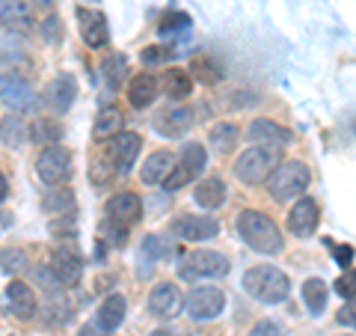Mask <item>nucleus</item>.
<instances>
[{
  "label": "nucleus",
  "instance_id": "c85d7f7f",
  "mask_svg": "<svg viewBox=\"0 0 356 336\" xmlns=\"http://www.w3.org/2000/svg\"><path fill=\"white\" fill-rule=\"evenodd\" d=\"M122 122H125V116H122V110L119 107H104L102 114H98L95 119V140H107V137H116V134L122 131Z\"/></svg>",
  "mask_w": 356,
  "mask_h": 336
},
{
  "label": "nucleus",
  "instance_id": "c03bdc74",
  "mask_svg": "<svg viewBox=\"0 0 356 336\" xmlns=\"http://www.w3.org/2000/svg\"><path fill=\"white\" fill-rule=\"evenodd\" d=\"M339 321H341V324H348V328H353V304H350V300H348V307H341Z\"/></svg>",
  "mask_w": 356,
  "mask_h": 336
},
{
  "label": "nucleus",
  "instance_id": "a19ab883",
  "mask_svg": "<svg viewBox=\"0 0 356 336\" xmlns=\"http://www.w3.org/2000/svg\"><path fill=\"white\" fill-rule=\"evenodd\" d=\"M250 336H282V328L276 321H270V319H264V321H259L255 328L250 330Z\"/></svg>",
  "mask_w": 356,
  "mask_h": 336
},
{
  "label": "nucleus",
  "instance_id": "6ab92c4d",
  "mask_svg": "<svg viewBox=\"0 0 356 336\" xmlns=\"http://www.w3.org/2000/svg\"><path fill=\"white\" fill-rule=\"evenodd\" d=\"M158 77L154 75H137V77H131V84H128V105L131 107H149L154 98H158Z\"/></svg>",
  "mask_w": 356,
  "mask_h": 336
},
{
  "label": "nucleus",
  "instance_id": "f8f14e48",
  "mask_svg": "<svg viewBox=\"0 0 356 336\" xmlns=\"http://www.w3.org/2000/svg\"><path fill=\"white\" fill-rule=\"evenodd\" d=\"M181 307H184V298H181V289H178L175 283H158L152 289L149 310L158 319H172V316L181 312Z\"/></svg>",
  "mask_w": 356,
  "mask_h": 336
},
{
  "label": "nucleus",
  "instance_id": "473e14b6",
  "mask_svg": "<svg viewBox=\"0 0 356 336\" xmlns=\"http://www.w3.org/2000/svg\"><path fill=\"white\" fill-rule=\"evenodd\" d=\"M191 77H196V81H202V84H217L220 77H222V69L217 63H211L208 57H196L191 63V72H187Z\"/></svg>",
  "mask_w": 356,
  "mask_h": 336
},
{
  "label": "nucleus",
  "instance_id": "e433bc0d",
  "mask_svg": "<svg viewBox=\"0 0 356 336\" xmlns=\"http://www.w3.org/2000/svg\"><path fill=\"white\" fill-rule=\"evenodd\" d=\"M42 36L48 39L51 45H57L63 39V21L57 15H48V18H44V24H42Z\"/></svg>",
  "mask_w": 356,
  "mask_h": 336
},
{
  "label": "nucleus",
  "instance_id": "393cba45",
  "mask_svg": "<svg viewBox=\"0 0 356 336\" xmlns=\"http://www.w3.org/2000/svg\"><path fill=\"white\" fill-rule=\"evenodd\" d=\"M158 89H163L170 98H187L193 89V77L181 69H170V72H163V77L158 81Z\"/></svg>",
  "mask_w": 356,
  "mask_h": 336
},
{
  "label": "nucleus",
  "instance_id": "79ce46f5",
  "mask_svg": "<svg viewBox=\"0 0 356 336\" xmlns=\"http://www.w3.org/2000/svg\"><path fill=\"white\" fill-rule=\"evenodd\" d=\"M332 253H336V262L341 268H350L353 265V247H348V244H344V247H332Z\"/></svg>",
  "mask_w": 356,
  "mask_h": 336
},
{
  "label": "nucleus",
  "instance_id": "20e7f679",
  "mask_svg": "<svg viewBox=\"0 0 356 336\" xmlns=\"http://www.w3.org/2000/svg\"><path fill=\"white\" fill-rule=\"evenodd\" d=\"M0 102L15 114H33L39 107L36 89L30 86L27 77H21L18 72H3L0 75Z\"/></svg>",
  "mask_w": 356,
  "mask_h": 336
},
{
  "label": "nucleus",
  "instance_id": "0eeeda50",
  "mask_svg": "<svg viewBox=\"0 0 356 336\" xmlns=\"http://www.w3.org/2000/svg\"><path fill=\"white\" fill-rule=\"evenodd\" d=\"M184 310L193 321H211L226 310V295L217 286H199L184 300Z\"/></svg>",
  "mask_w": 356,
  "mask_h": 336
},
{
  "label": "nucleus",
  "instance_id": "4c0bfd02",
  "mask_svg": "<svg viewBox=\"0 0 356 336\" xmlns=\"http://www.w3.org/2000/svg\"><path fill=\"white\" fill-rule=\"evenodd\" d=\"M170 57H172V51L161 48V45H149V48H143V54H140V60L146 63V66H158V63L170 60Z\"/></svg>",
  "mask_w": 356,
  "mask_h": 336
},
{
  "label": "nucleus",
  "instance_id": "ea45409f",
  "mask_svg": "<svg viewBox=\"0 0 356 336\" xmlns=\"http://www.w3.org/2000/svg\"><path fill=\"white\" fill-rule=\"evenodd\" d=\"M187 182H193V178L187 176V173L181 170V167H172V173L163 178V188H166V190H178V188H184Z\"/></svg>",
  "mask_w": 356,
  "mask_h": 336
},
{
  "label": "nucleus",
  "instance_id": "1a4fd4ad",
  "mask_svg": "<svg viewBox=\"0 0 356 336\" xmlns=\"http://www.w3.org/2000/svg\"><path fill=\"white\" fill-rule=\"evenodd\" d=\"M250 140L255 143L259 149H267V152H280L291 143V131L276 125L273 119H255L250 125Z\"/></svg>",
  "mask_w": 356,
  "mask_h": 336
},
{
  "label": "nucleus",
  "instance_id": "7c9ffc66",
  "mask_svg": "<svg viewBox=\"0 0 356 336\" xmlns=\"http://www.w3.org/2000/svg\"><path fill=\"white\" fill-rule=\"evenodd\" d=\"M208 143H211V146H214L220 155L232 152V149H235V143H238V125H235V122H217V125L211 128Z\"/></svg>",
  "mask_w": 356,
  "mask_h": 336
},
{
  "label": "nucleus",
  "instance_id": "b1692460",
  "mask_svg": "<svg viewBox=\"0 0 356 336\" xmlns=\"http://www.w3.org/2000/svg\"><path fill=\"white\" fill-rule=\"evenodd\" d=\"M27 137L36 143V146H57V143L63 140V125L57 119H51V116H39L30 125Z\"/></svg>",
  "mask_w": 356,
  "mask_h": 336
},
{
  "label": "nucleus",
  "instance_id": "6e6552de",
  "mask_svg": "<svg viewBox=\"0 0 356 336\" xmlns=\"http://www.w3.org/2000/svg\"><path fill=\"white\" fill-rule=\"evenodd\" d=\"M184 277H226L229 274V259L217 250H193L191 256L184 259L181 268Z\"/></svg>",
  "mask_w": 356,
  "mask_h": 336
},
{
  "label": "nucleus",
  "instance_id": "09e8293b",
  "mask_svg": "<svg viewBox=\"0 0 356 336\" xmlns=\"http://www.w3.org/2000/svg\"><path fill=\"white\" fill-rule=\"evenodd\" d=\"M33 3H36V6H44V9H48V6H54V0H33Z\"/></svg>",
  "mask_w": 356,
  "mask_h": 336
},
{
  "label": "nucleus",
  "instance_id": "f3484780",
  "mask_svg": "<svg viewBox=\"0 0 356 336\" xmlns=\"http://www.w3.org/2000/svg\"><path fill=\"white\" fill-rule=\"evenodd\" d=\"M77 18H81V36L89 48H104L107 39H110L107 18L102 13H95V9H81Z\"/></svg>",
  "mask_w": 356,
  "mask_h": 336
},
{
  "label": "nucleus",
  "instance_id": "58836bf2",
  "mask_svg": "<svg viewBox=\"0 0 356 336\" xmlns=\"http://www.w3.org/2000/svg\"><path fill=\"white\" fill-rule=\"evenodd\" d=\"M0 262H3L6 271H21V268L27 265V259H24V253L21 250H3L0 253Z\"/></svg>",
  "mask_w": 356,
  "mask_h": 336
},
{
  "label": "nucleus",
  "instance_id": "ddd939ff",
  "mask_svg": "<svg viewBox=\"0 0 356 336\" xmlns=\"http://www.w3.org/2000/svg\"><path fill=\"white\" fill-rule=\"evenodd\" d=\"M172 232L181 241H208L220 232V223L214 217H199V215H181L172 223Z\"/></svg>",
  "mask_w": 356,
  "mask_h": 336
},
{
  "label": "nucleus",
  "instance_id": "72a5a7b5",
  "mask_svg": "<svg viewBox=\"0 0 356 336\" xmlns=\"http://www.w3.org/2000/svg\"><path fill=\"white\" fill-rule=\"evenodd\" d=\"M30 13V6L24 0H0V24H18V21H24Z\"/></svg>",
  "mask_w": 356,
  "mask_h": 336
},
{
  "label": "nucleus",
  "instance_id": "c9c22d12",
  "mask_svg": "<svg viewBox=\"0 0 356 336\" xmlns=\"http://www.w3.org/2000/svg\"><path fill=\"white\" fill-rule=\"evenodd\" d=\"M102 235H107V241H113V247H125L128 229L119 227V223H113V220H104L102 223Z\"/></svg>",
  "mask_w": 356,
  "mask_h": 336
},
{
  "label": "nucleus",
  "instance_id": "c756f323",
  "mask_svg": "<svg viewBox=\"0 0 356 336\" xmlns=\"http://www.w3.org/2000/svg\"><path fill=\"white\" fill-rule=\"evenodd\" d=\"M0 143L9 149H21L27 143V125L18 116H6L0 122Z\"/></svg>",
  "mask_w": 356,
  "mask_h": 336
},
{
  "label": "nucleus",
  "instance_id": "a211bd4d",
  "mask_svg": "<svg viewBox=\"0 0 356 336\" xmlns=\"http://www.w3.org/2000/svg\"><path fill=\"white\" fill-rule=\"evenodd\" d=\"M51 274H54V280H57L60 286H74L77 280H81V259H77L74 253H69V250H57L51 256Z\"/></svg>",
  "mask_w": 356,
  "mask_h": 336
},
{
  "label": "nucleus",
  "instance_id": "9d476101",
  "mask_svg": "<svg viewBox=\"0 0 356 336\" xmlns=\"http://www.w3.org/2000/svg\"><path fill=\"white\" fill-rule=\"evenodd\" d=\"M107 220H113L119 223V227H137L140 217H143V203H140V197L137 194H131V190H122V194L116 197H110V203H107Z\"/></svg>",
  "mask_w": 356,
  "mask_h": 336
},
{
  "label": "nucleus",
  "instance_id": "f704fd0d",
  "mask_svg": "<svg viewBox=\"0 0 356 336\" xmlns=\"http://www.w3.org/2000/svg\"><path fill=\"white\" fill-rule=\"evenodd\" d=\"M191 27V15L187 13H166L163 18H161V33H178V30H187Z\"/></svg>",
  "mask_w": 356,
  "mask_h": 336
},
{
  "label": "nucleus",
  "instance_id": "bb28decb",
  "mask_svg": "<svg viewBox=\"0 0 356 336\" xmlns=\"http://www.w3.org/2000/svg\"><path fill=\"white\" fill-rule=\"evenodd\" d=\"M42 208L48 211V215H54V217H69V215H74V194L69 188L51 190V194H44Z\"/></svg>",
  "mask_w": 356,
  "mask_h": 336
},
{
  "label": "nucleus",
  "instance_id": "aec40b11",
  "mask_svg": "<svg viewBox=\"0 0 356 336\" xmlns=\"http://www.w3.org/2000/svg\"><path fill=\"white\" fill-rule=\"evenodd\" d=\"M226 197H229V188L217 176L202 178V182L196 185V194H193L196 206H202V208H220L222 203H226Z\"/></svg>",
  "mask_w": 356,
  "mask_h": 336
},
{
  "label": "nucleus",
  "instance_id": "de8ad7c7",
  "mask_svg": "<svg viewBox=\"0 0 356 336\" xmlns=\"http://www.w3.org/2000/svg\"><path fill=\"white\" fill-rule=\"evenodd\" d=\"M149 336H178V333H172V330H166V328H161V330H152Z\"/></svg>",
  "mask_w": 356,
  "mask_h": 336
},
{
  "label": "nucleus",
  "instance_id": "a18cd8bd",
  "mask_svg": "<svg viewBox=\"0 0 356 336\" xmlns=\"http://www.w3.org/2000/svg\"><path fill=\"white\" fill-rule=\"evenodd\" d=\"M81 336H110V333H107V330H102V328H98V324L92 321V324H86Z\"/></svg>",
  "mask_w": 356,
  "mask_h": 336
},
{
  "label": "nucleus",
  "instance_id": "9b49d317",
  "mask_svg": "<svg viewBox=\"0 0 356 336\" xmlns=\"http://www.w3.org/2000/svg\"><path fill=\"white\" fill-rule=\"evenodd\" d=\"M318 220H321V211L312 197H300L294 208L288 211V229H291L297 238H309V235L318 229Z\"/></svg>",
  "mask_w": 356,
  "mask_h": 336
},
{
  "label": "nucleus",
  "instance_id": "a878e982",
  "mask_svg": "<svg viewBox=\"0 0 356 336\" xmlns=\"http://www.w3.org/2000/svg\"><path fill=\"white\" fill-rule=\"evenodd\" d=\"M102 77H104V86L110 93H116L128 77V60L122 57V54H107V60L102 63Z\"/></svg>",
  "mask_w": 356,
  "mask_h": 336
},
{
  "label": "nucleus",
  "instance_id": "cd10ccee",
  "mask_svg": "<svg viewBox=\"0 0 356 336\" xmlns=\"http://www.w3.org/2000/svg\"><path fill=\"white\" fill-rule=\"evenodd\" d=\"M205 164H208V152H205V146L202 143H187V146L181 149V158H178V167L191 176V178H196L199 173L205 170Z\"/></svg>",
  "mask_w": 356,
  "mask_h": 336
},
{
  "label": "nucleus",
  "instance_id": "2f4dec72",
  "mask_svg": "<svg viewBox=\"0 0 356 336\" xmlns=\"http://www.w3.org/2000/svg\"><path fill=\"white\" fill-rule=\"evenodd\" d=\"M300 292H303V300H306V307L312 312H321L327 307V283L321 277H309Z\"/></svg>",
  "mask_w": 356,
  "mask_h": 336
},
{
  "label": "nucleus",
  "instance_id": "dca6fc26",
  "mask_svg": "<svg viewBox=\"0 0 356 336\" xmlns=\"http://www.w3.org/2000/svg\"><path fill=\"white\" fill-rule=\"evenodd\" d=\"M193 125V114L181 105L163 107L158 116H154V131L163 134V137H181V134Z\"/></svg>",
  "mask_w": 356,
  "mask_h": 336
},
{
  "label": "nucleus",
  "instance_id": "f03ea898",
  "mask_svg": "<svg viewBox=\"0 0 356 336\" xmlns=\"http://www.w3.org/2000/svg\"><path fill=\"white\" fill-rule=\"evenodd\" d=\"M243 289L261 304H282L291 295V280L273 265H255L243 274Z\"/></svg>",
  "mask_w": 356,
  "mask_h": 336
},
{
  "label": "nucleus",
  "instance_id": "37998d69",
  "mask_svg": "<svg viewBox=\"0 0 356 336\" xmlns=\"http://www.w3.org/2000/svg\"><path fill=\"white\" fill-rule=\"evenodd\" d=\"M336 292L341 295V298H353V277L348 274V277H341V280H336Z\"/></svg>",
  "mask_w": 356,
  "mask_h": 336
},
{
  "label": "nucleus",
  "instance_id": "423d86ee",
  "mask_svg": "<svg viewBox=\"0 0 356 336\" xmlns=\"http://www.w3.org/2000/svg\"><path fill=\"white\" fill-rule=\"evenodd\" d=\"M72 152L65 146H44L36 158V173L44 185H65L72 178Z\"/></svg>",
  "mask_w": 356,
  "mask_h": 336
},
{
  "label": "nucleus",
  "instance_id": "7ed1b4c3",
  "mask_svg": "<svg viewBox=\"0 0 356 336\" xmlns=\"http://www.w3.org/2000/svg\"><path fill=\"white\" fill-rule=\"evenodd\" d=\"M309 178H312L309 167L303 161H282L267 176V188H270V197L276 199H291L309 188Z\"/></svg>",
  "mask_w": 356,
  "mask_h": 336
},
{
  "label": "nucleus",
  "instance_id": "f257e3e1",
  "mask_svg": "<svg viewBox=\"0 0 356 336\" xmlns=\"http://www.w3.org/2000/svg\"><path fill=\"white\" fill-rule=\"evenodd\" d=\"M238 232L241 238L250 244L255 253H264V256H273L282 250V232L280 227L273 223V217H267L264 211H241L238 217Z\"/></svg>",
  "mask_w": 356,
  "mask_h": 336
},
{
  "label": "nucleus",
  "instance_id": "2eb2a0df",
  "mask_svg": "<svg viewBox=\"0 0 356 336\" xmlns=\"http://www.w3.org/2000/svg\"><path fill=\"white\" fill-rule=\"evenodd\" d=\"M140 146H143V137L137 131H119L113 146H110V161H113V167L119 173H128L134 161H137L140 155Z\"/></svg>",
  "mask_w": 356,
  "mask_h": 336
},
{
  "label": "nucleus",
  "instance_id": "39448f33",
  "mask_svg": "<svg viewBox=\"0 0 356 336\" xmlns=\"http://www.w3.org/2000/svg\"><path fill=\"white\" fill-rule=\"evenodd\" d=\"M280 164V152H267V149H247L241 152V158L235 161V176L243 185H261L267 182V176L273 173V167Z\"/></svg>",
  "mask_w": 356,
  "mask_h": 336
},
{
  "label": "nucleus",
  "instance_id": "412c9836",
  "mask_svg": "<svg viewBox=\"0 0 356 336\" xmlns=\"http://www.w3.org/2000/svg\"><path fill=\"white\" fill-rule=\"evenodd\" d=\"M6 298L9 304H13V312L18 319H33L36 316V295H33V289L27 283H21V280H13L6 289Z\"/></svg>",
  "mask_w": 356,
  "mask_h": 336
},
{
  "label": "nucleus",
  "instance_id": "4be33fe9",
  "mask_svg": "<svg viewBox=\"0 0 356 336\" xmlns=\"http://www.w3.org/2000/svg\"><path fill=\"white\" fill-rule=\"evenodd\" d=\"M175 167V155L172 152H154L146 158V164H143V182L146 185H163V178L172 173Z\"/></svg>",
  "mask_w": 356,
  "mask_h": 336
},
{
  "label": "nucleus",
  "instance_id": "4468645a",
  "mask_svg": "<svg viewBox=\"0 0 356 336\" xmlns=\"http://www.w3.org/2000/svg\"><path fill=\"white\" fill-rule=\"evenodd\" d=\"M44 105H48L51 110H57V114H65L72 105H74V98H77V81L72 75H57L54 81L44 86Z\"/></svg>",
  "mask_w": 356,
  "mask_h": 336
},
{
  "label": "nucleus",
  "instance_id": "49530a36",
  "mask_svg": "<svg viewBox=\"0 0 356 336\" xmlns=\"http://www.w3.org/2000/svg\"><path fill=\"white\" fill-rule=\"evenodd\" d=\"M6 194H9V185H6V178L0 176V203H3V199H6Z\"/></svg>",
  "mask_w": 356,
  "mask_h": 336
},
{
  "label": "nucleus",
  "instance_id": "5701e85b",
  "mask_svg": "<svg viewBox=\"0 0 356 336\" xmlns=\"http://www.w3.org/2000/svg\"><path fill=\"white\" fill-rule=\"evenodd\" d=\"M125 310H128V304H125V298L122 295H110L104 304H102V310H98V319H95V324L102 330H107V333H113L122 321H125Z\"/></svg>",
  "mask_w": 356,
  "mask_h": 336
}]
</instances>
